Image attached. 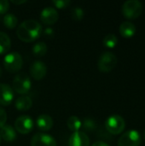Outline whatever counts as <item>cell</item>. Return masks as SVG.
<instances>
[{
	"instance_id": "83f0119b",
	"label": "cell",
	"mask_w": 145,
	"mask_h": 146,
	"mask_svg": "<svg viewBox=\"0 0 145 146\" xmlns=\"http://www.w3.org/2000/svg\"><path fill=\"white\" fill-rule=\"evenodd\" d=\"M44 33L47 36H51L54 33V31H53V29L51 27H47V28H45V30H44Z\"/></svg>"
},
{
	"instance_id": "8fae6325",
	"label": "cell",
	"mask_w": 145,
	"mask_h": 146,
	"mask_svg": "<svg viewBox=\"0 0 145 146\" xmlns=\"http://www.w3.org/2000/svg\"><path fill=\"white\" fill-rule=\"evenodd\" d=\"M59 15L54 7H45L40 13V19L46 25H52L58 21Z\"/></svg>"
},
{
	"instance_id": "ac0fdd59",
	"label": "cell",
	"mask_w": 145,
	"mask_h": 146,
	"mask_svg": "<svg viewBox=\"0 0 145 146\" xmlns=\"http://www.w3.org/2000/svg\"><path fill=\"white\" fill-rule=\"evenodd\" d=\"M11 40L9 36L4 33L0 32V55L5 54L10 49Z\"/></svg>"
},
{
	"instance_id": "5bb4252c",
	"label": "cell",
	"mask_w": 145,
	"mask_h": 146,
	"mask_svg": "<svg viewBox=\"0 0 145 146\" xmlns=\"http://www.w3.org/2000/svg\"><path fill=\"white\" fill-rule=\"evenodd\" d=\"M36 125L39 130L44 132L49 131L53 127V120L48 115H40L36 120Z\"/></svg>"
},
{
	"instance_id": "484cf974",
	"label": "cell",
	"mask_w": 145,
	"mask_h": 146,
	"mask_svg": "<svg viewBox=\"0 0 145 146\" xmlns=\"http://www.w3.org/2000/svg\"><path fill=\"white\" fill-rule=\"evenodd\" d=\"M9 8V3L7 0H0V15L5 14Z\"/></svg>"
},
{
	"instance_id": "7a4b0ae2",
	"label": "cell",
	"mask_w": 145,
	"mask_h": 146,
	"mask_svg": "<svg viewBox=\"0 0 145 146\" xmlns=\"http://www.w3.org/2000/svg\"><path fill=\"white\" fill-rule=\"evenodd\" d=\"M143 12V3L138 0H128L122 5V14L127 19H136Z\"/></svg>"
},
{
	"instance_id": "30bf717a",
	"label": "cell",
	"mask_w": 145,
	"mask_h": 146,
	"mask_svg": "<svg viewBox=\"0 0 145 146\" xmlns=\"http://www.w3.org/2000/svg\"><path fill=\"white\" fill-rule=\"evenodd\" d=\"M29 72L34 80H40L46 75L47 67L45 63L41 61H34L30 66Z\"/></svg>"
},
{
	"instance_id": "e0dca14e",
	"label": "cell",
	"mask_w": 145,
	"mask_h": 146,
	"mask_svg": "<svg viewBox=\"0 0 145 146\" xmlns=\"http://www.w3.org/2000/svg\"><path fill=\"white\" fill-rule=\"evenodd\" d=\"M15 108L20 111H26L31 109L32 105V101L28 96H21L16 98L15 102Z\"/></svg>"
},
{
	"instance_id": "f546056e",
	"label": "cell",
	"mask_w": 145,
	"mask_h": 146,
	"mask_svg": "<svg viewBox=\"0 0 145 146\" xmlns=\"http://www.w3.org/2000/svg\"><path fill=\"white\" fill-rule=\"evenodd\" d=\"M13 3H15V4H22V3H26V0H19V1H16V0H12L11 1Z\"/></svg>"
},
{
	"instance_id": "2e32d148",
	"label": "cell",
	"mask_w": 145,
	"mask_h": 146,
	"mask_svg": "<svg viewBox=\"0 0 145 146\" xmlns=\"http://www.w3.org/2000/svg\"><path fill=\"white\" fill-rule=\"evenodd\" d=\"M119 31L124 38H131L136 33V26L131 21H124L121 24Z\"/></svg>"
},
{
	"instance_id": "4dcf8cb0",
	"label": "cell",
	"mask_w": 145,
	"mask_h": 146,
	"mask_svg": "<svg viewBox=\"0 0 145 146\" xmlns=\"http://www.w3.org/2000/svg\"><path fill=\"white\" fill-rule=\"evenodd\" d=\"M1 74H2V70H1V68H0V76H1Z\"/></svg>"
},
{
	"instance_id": "7402d4cb",
	"label": "cell",
	"mask_w": 145,
	"mask_h": 146,
	"mask_svg": "<svg viewBox=\"0 0 145 146\" xmlns=\"http://www.w3.org/2000/svg\"><path fill=\"white\" fill-rule=\"evenodd\" d=\"M103 43L105 47L112 49L116 46V44L118 43V38L113 33H109L103 38Z\"/></svg>"
},
{
	"instance_id": "44dd1931",
	"label": "cell",
	"mask_w": 145,
	"mask_h": 146,
	"mask_svg": "<svg viewBox=\"0 0 145 146\" xmlns=\"http://www.w3.org/2000/svg\"><path fill=\"white\" fill-rule=\"evenodd\" d=\"M3 21L4 26L7 28L13 29V28H15L16 27L17 22H18V19H17V17L15 15L9 13V14H6L3 16Z\"/></svg>"
},
{
	"instance_id": "277c9868",
	"label": "cell",
	"mask_w": 145,
	"mask_h": 146,
	"mask_svg": "<svg viewBox=\"0 0 145 146\" xmlns=\"http://www.w3.org/2000/svg\"><path fill=\"white\" fill-rule=\"evenodd\" d=\"M105 127L111 134L118 135L124 131L126 127V121L122 116L119 115H112L106 120Z\"/></svg>"
},
{
	"instance_id": "8992f818",
	"label": "cell",
	"mask_w": 145,
	"mask_h": 146,
	"mask_svg": "<svg viewBox=\"0 0 145 146\" xmlns=\"http://www.w3.org/2000/svg\"><path fill=\"white\" fill-rule=\"evenodd\" d=\"M32 83L28 75L25 73L18 74L13 80V91L19 94H26L31 89Z\"/></svg>"
},
{
	"instance_id": "ffe728a7",
	"label": "cell",
	"mask_w": 145,
	"mask_h": 146,
	"mask_svg": "<svg viewBox=\"0 0 145 146\" xmlns=\"http://www.w3.org/2000/svg\"><path fill=\"white\" fill-rule=\"evenodd\" d=\"M67 125H68V127L71 131L75 133V132H79V130L81 129L82 121L79 120V117H77L75 115H72L68 119Z\"/></svg>"
},
{
	"instance_id": "d6a6232c",
	"label": "cell",
	"mask_w": 145,
	"mask_h": 146,
	"mask_svg": "<svg viewBox=\"0 0 145 146\" xmlns=\"http://www.w3.org/2000/svg\"><path fill=\"white\" fill-rule=\"evenodd\" d=\"M144 139H145V132H144Z\"/></svg>"
},
{
	"instance_id": "9a60e30c",
	"label": "cell",
	"mask_w": 145,
	"mask_h": 146,
	"mask_svg": "<svg viewBox=\"0 0 145 146\" xmlns=\"http://www.w3.org/2000/svg\"><path fill=\"white\" fill-rule=\"evenodd\" d=\"M0 137L6 142H12L16 139V132L13 127L4 125L0 128Z\"/></svg>"
},
{
	"instance_id": "3957f363",
	"label": "cell",
	"mask_w": 145,
	"mask_h": 146,
	"mask_svg": "<svg viewBox=\"0 0 145 146\" xmlns=\"http://www.w3.org/2000/svg\"><path fill=\"white\" fill-rule=\"evenodd\" d=\"M117 62L118 59L113 52L106 51L100 56L97 62V67L101 72L109 73L116 67Z\"/></svg>"
},
{
	"instance_id": "52a82bcc",
	"label": "cell",
	"mask_w": 145,
	"mask_h": 146,
	"mask_svg": "<svg viewBox=\"0 0 145 146\" xmlns=\"http://www.w3.org/2000/svg\"><path fill=\"white\" fill-rule=\"evenodd\" d=\"M142 139L137 130H128L124 133L118 140V146H139Z\"/></svg>"
},
{
	"instance_id": "603a6c76",
	"label": "cell",
	"mask_w": 145,
	"mask_h": 146,
	"mask_svg": "<svg viewBox=\"0 0 145 146\" xmlns=\"http://www.w3.org/2000/svg\"><path fill=\"white\" fill-rule=\"evenodd\" d=\"M81 128L84 130V133L85 132H92L93 130H95L97 128V123L94 120H92L91 118H85V119H84V121L82 122Z\"/></svg>"
},
{
	"instance_id": "ba28073f",
	"label": "cell",
	"mask_w": 145,
	"mask_h": 146,
	"mask_svg": "<svg viewBox=\"0 0 145 146\" xmlns=\"http://www.w3.org/2000/svg\"><path fill=\"white\" fill-rule=\"evenodd\" d=\"M34 127V121L29 115H21L15 121V130L21 134H27Z\"/></svg>"
},
{
	"instance_id": "9c48e42d",
	"label": "cell",
	"mask_w": 145,
	"mask_h": 146,
	"mask_svg": "<svg viewBox=\"0 0 145 146\" xmlns=\"http://www.w3.org/2000/svg\"><path fill=\"white\" fill-rule=\"evenodd\" d=\"M31 146H56V141L51 135L38 133L32 137Z\"/></svg>"
},
{
	"instance_id": "4fadbf2b",
	"label": "cell",
	"mask_w": 145,
	"mask_h": 146,
	"mask_svg": "<svg viewBox=\"0 0 145 146\" xmlns=\"http://www.w3.org/2000/svg\"><path fill=\"white\" fill-rule=\"evenodd\" d=\"M69 146H90V139L84 132L73 133L68 140Z\"/></svg>"
},
{
	"instance_id": "5b68a950",
	"label": "cell",
	"mask_w": 145,
	"mask_h": 146,
	"mask_svg": "<svg viewBox=\"0 0 145 146\" xmlns=\"http://www.w3.org/2000/svg\"><path fill=\"white\" fill-rule=\"evenodd\" d=\"M23 64V59L20 53L16 51L7 54L3 58V66L10 73L19 71Z\"/></svg>"
},
{
	"instance_id": "6da1fadb",
	"label": "cell",
	"mask_w": 145,
	"mask_h": 146,
	"mask_svg": "<svg viewBox=\"0 0 145 146\" xmlns=\"http://www.w3.org/2000/svg\"><path fill=\"white\" fill-rule=\"evenodd\" d=\"M42 27L39 22L30 19L21 22L16 30L18 38L23 42H32L42 34Z\"/></svg>"
},
{
	"instance_id": "1f68e13d",
	"label": "cell",
	"mask_w": 145,
	"mask_h": 146,
	"mask_svg": "<svg viewBox=\"0 0 145 146\" xmlns=\"http://www.w3.org/2000/svg\"><path fill=\"white\" fill-rule=\"evenodd\" d=\"M0 144H1V137H0Z\"/></svg>"
},
{
	"instance_id": "f1b7e54d",
	"label": "cell",
	"mask_w": 145,
	"mask_h": 146,
	"mask_svg": "<svg viewBox=\"0 0 145 146\" xmlns=\"http://www.w3.org/2000/svg\"><path fill=\"white\" fill-rule=\"evenodd\" d=\"M91 146H110L109 145H108L107 143L105 142H103V141H97L96 143H94Z\"/></svg>"
},
{
	"instance_id": "cb8c5ba5",
	"label": "cell",
	"mask_w": 145,
	"mask_h": 146,
	"mask_svg": "<svg viewBox=\"0 0 145 146\" xmlns=\"http://www.w3.org/2000/svg\"><path fill=\"white\" fill-rule=\"evenodd\" d=\"M71 15H72V18L74 20V21H81L83 18H84V15H85V12L83 10V9H81L80 7H75L72 9L71 11Z\"/></svg>"
},
{
	"instance_id": "d6986e66",
	"label": "cell",
	"mask_w": 145,
	"mask_h": 146,
	"mask_svg": "<svg viewBox=\"0 0 145 146\" xmlns=\"http://www.w3.org/2000/svg\"><path fill=\"white\" fill-rule=\"evenodd\" d=\"M48 50V47L44 42L39 41L35 43V44L32 46V53L37 57L44 56Z\"/></svg>"
},
{
	"instance_id": "7c38bea8",
	"label": "cell",
	"mask_w": 145,
	"mask_h": 146,
	"mask_svg": "<svg viewBox=\"0 0 145 146\" xmlns=\"http://www.w3.org/2000/svg\"><path fill=\"white\" fill-rule=\"evenodd\" d=\"M14 99V91L7 84L0 83V104L3 106L9 105Z\"/></svg>"
},
{
	"instance_id": "4316f807",
	"label": "cell",
	"mask_w": 145,
	"mask_h": 146,
	"mask_svg": "<svg viewBox=\"0 0 145 146\" xmlns=\"http://www.w3.org/2000/svg\"><path fill=\"white\" fill-rule=\"evenodd\" d=\"M6 121H7V113L3 108L0 107V128L4 125H6Z\"/></svg>"
},
{
	"instance_id": "d4e9b609",
	"label": "cell",
	"mask_w": 145,
	"mask_h": 146,
	"mask_svg": "<svg viewBox=\"0 0 145 146\" xmlns=\"http://www.w3.org/2000/svg\"><path fill=\"white\" fill-rule=\"evenodd\" d=\"M52 3L58 9H65L71 4V1L69 0H54Z\"/></svg>"
}]
</instances>
